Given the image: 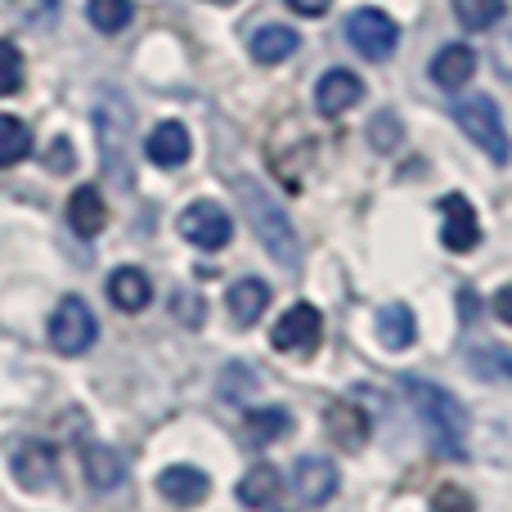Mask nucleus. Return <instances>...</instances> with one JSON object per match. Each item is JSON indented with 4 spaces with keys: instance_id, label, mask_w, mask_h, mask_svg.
Returning a JSON list of instances; mask_svg holds the SVG:
<instances>
[{
    "instance_id": "obj_1",
    "label": "nucleus",
    "mask_w": 512,
    "mask_h": 512,
    "mask_svg": "<svg viewBox=\"0 0 512 512\" xmlns=\"http://www.w3.org/2000/svg\"><path fill=\"white\" fill-rule=\"evenodd\" d=\"M405 396H409V405L418 409V418H423L436 454H441V459H463V454H468V414H463L459 396L427 378H405Z\"/></svg>"
},
{
    "instance_id": "obj_2",
    "label": "nucleus",
    "mask_w": 512,
    "mask_h": 512,
    "mask_svg": "<svg viewBox=\"0 0 512 512\" xmlns=\"http://www.w3.org/2000/svg\"><path fill=\"white\" fill-rule=\"evenodd\" d=\"M234 194H239L243 216H248L252 234L261 239V248L270 252L279 265L297 270L301 265V239H297V230H292L288 212L279 207V198H270L256 180H234Z\"/></svg>"
},
{
    "instance_id": "obj_3",
    "label": "nucleus",
    "mask_w": 512,
    "mask_h": 512,
    "mask_svg": "<svg viewBox=\"0 0 512 512\" xmlns=\"http://www.w3.org/2000/svg\"><path fill=\"white\" fill-rule=\"evenodd\" d=\"M454 117H459V131L468 135V140L477 144L490 162H495V167H504V162L512 158V144H508V131H504V113H499V104L490 95L459 99Z\"/></svg>"
},
{
    "instance_id": "obj_4",
    "label": "nucleus",
    "mask_w": 512,
    "mask_h": 512,
    "mask_svg": "<svg viewBox=\"0 0 512 512\" xmlns=\"http://www.w3.org/2000/svg\"><path fill=\"white\" fill-rule=\"evenodd\" d=\"M99 337V319L95 310L81 297H63L50 315V346L59 355H86Z\"/></svg>"
},
{
    "instance_id": "obj_5",
    "label": "nucleus",
    "mask_w": 512,
    "mask_h": 512,
    "mask_svg": "<svg viewBox=\"0 0 512 512\" xmlns=\"http://www.w3.org/2000/svg\"><path fill=\"white\" fill-rule=\"evenodd\" d=\"M319 337H324V315H319L310 301H297V306H288L279 315L270 342H274V351H283V355H315Z\"/></svg>"
},
{
    "instance_id": "obj_6",
    "label": "nucleus",
    "mask_w": 512,
    "mask_h": 512,
    "mask_svg": "<svg viewBox=\"0 0 512 512\" xmlns=\"http://www.w3.org/2000/svg\"><path fill=\"white\" fill-rule=\"evenodd\" d=\"M346 41H351L364 59L378 63V59H387V54L396 50L400 27H396V18L382 14V9H355V14L346 18Z\"/></svg>"
},
{
    "instance_id": "obj_7",
    "label": "nucleus",
    "mask_w": 512,
    "mask_h": 512,
    "mask_svg": "<svg viewBox=\"0 0 512 512\" xmlns=\"http://www.w3.org/2000/svg\"><path fill=\"white\" fill-rule=\"evenodd\" d=\"M180 234L203 252H221L225 243L234 239V221L221 203H207L203 198V203H189L185 212H180Z\"/></svg>"
},
{
    "instance_id": "obj_8",
    "label": "nucleus",
    "mask_w": 512,
    "mask_h": 512,
    "mask_svg": "<svg viewBox=\"0 0 512 512\" xmlns=\"http://www.w3.org/2000/svg\"><path fill=\"white\" fill-rule=\"evenodd\" d=\"M441 243L450 252H472L481 243V221H477V207L468 203L463 194H445L441 203Z\"/></svg>"
},
{
    "instance_id": "obj_9",
    "label": "nucleus",
    "mask_w": 512,
    "mask_h": 512,
    "mask_svg": "<svg viewBox=\"0 0 512 512\" xmlns=\"http://www.w3.org/2000/svg\"><path fill=\"white\" fill-rule=\"evenodd\" d=\"M9 468H14V481L23 490H45L59 472V459H54V445L45 441H23L14 454H9Z\"/></svg>"
},
{
    "instance_id": "obj_10",
    "label": "nucleus",
    "mask_w": 512,
    "mask_h": 512,
    "mask_svg": "<svg viewBox=\"0 0 512 512\" xmlns=\"http://www.w3.org/2000/svg\"><path fill=\"white\" fill-rule=\"evenodd\" d=\"M364 99V81L355 77L351 68H333V72H324L319 77V86H315V108L324 117H342V113H351L355 104Z\"/></svg>"
},
{
    "instance_id": "obj_11",
    "label": "nucleus",
    "mask_w": 512,
    "mask_h": 512,
    "mask_svg": "<svg viewBox=\"0 0 512 512\" xmlns=\"http://www.w3.org/2000/svg\"><path fill=\"white\" fill-rule=\"evenodd\" d=\"M158 490L167 504L176 508H198L207 499V490H212V481H207V472L189 468V463H176V468H167L158 477Z\"/></svg>"
},
{
    "instance_id": "obj_12",
    "label": "nucleus",
    "mask_w": 512,
    "mask_h": 512,
    "mask_svg": "<svg viewBox=\"0 0 512 512\" xmlns=\"http://www.w3.org/2000/svg\"><path fill=\"white\" fill-rule=\"evenodd\" d=\"M99 144H104V167L122 180L126 176L122 171V162H126V108L117 104V99H104V104H99Z\"/></svg>"
},
{
    "instance_id": "obj_13",
    "label": "nucleus",
    "mask_w": 512,
    "mask_h": 512,
    "mask_svg": "<svg viewBox=\"0 0 512 512\" xmlns=\"http://www.w3.org/2000/svg\"><path fill=\"white\" fill-rule=\"evenodd\" d=\"M108 301H113L117 310H126V315H140V310L153 301L149 274H144L140 265H122V270H113L108 274Z\"/></svg>"
},
{
    "instance_id": "obj_14",
    "label": "nucleus",
    "mask_w": 512,
    "mask_h": 512,
    "mask_svg": "<svg viewBox=\"0 0 512 512\" xmlns=\"http://www.w3.org/2000/svg\"><path fill=\"white\" fill-rule=\"evenodd\" d=\"M324 427H328V441H333L337 450H360V445L369 441V414L355 409V405H346V400L328 405Z\"/></svg>"
},
{
    "instance_id": "obj_15",
    "label": "nucleus",
    "mask_w": 512,
    "mask_h": 512,
    "mask_svg": "<svg viewBox=\"0 0 512 512\" xmlns=\"http://www.w3.org/2000/svg\"><path fill=\"white\" fill-rule=\"evenodd\" d=\"M189 149H194V140H189V131L180 122H158L149 131V140H144V153H149L158 167H185Z\"/></svg>"
},
{
    "instance_id": "obj_16",
    "label": "nucleus",
    "mask_w": 512,
    "mask_h": 512,
    "mask_svg": "<svg viewBox=\"0 0 512 512\" xmlns=\"http://www.w3.org/2000/svg\"><path fill=\"white\" fill-rule=\"evenodd\" d=\"M68 225L81 234V239H95V234H104L108 203H104V194H99L95 185L72 189V198H68Z\"/></svg>"
},
{
    "instance_id": "obj_17",
    "label": "nucleus",
    "mask_w": 512,
    "mask_h": 512,
    "mask_svg": "<svg viewBox=\"0 0 512 512\" xmlns=\"http://www.w3.org/2000/svg\"><path fill=\"white\" fill-rule=\"evenodd\" d=\"M477 72V50L472 45H445L441 54L432 59V81L441 90H463Z\"/></svg>"
},
{
    "instance_id": "obj_18",
    "label": "nucleus",
    "mask_w": 512,
    "mask_h": 512,
    "mask_svg": "<svg viewBox=\"0 0 512 512\" xmlns=\"http://www.w3.org/2000/svg\"><path fill=\"white\" fill-rule=\"evenodd\" d=\"M292 486L306 504H328L337 495V468L328 459H301L297 472H292Z\"/></svg>"
},
{
    "instance_id": "obj_19",
    "label": "nucleus",
    "mask_w": 512,
    "mask_h": 512,
    "mask_svg": "<svg viewBox=\"0 0 512 512\" xmlns=\"http://www.w3.org/2000/svg\"><path fill=\"white\" fill-rule=\"evenodd\" d=\"M225 306H230V319L239 328H252L256 319L265 315V306H270V288H265L261 279H239L230 288V297H225Z\"/></svg>"
},
{
    "instance_id": "obj_20",
    "label": "nucleus",
    "mask_w": 512,
    "mask_h": 512,
    "mask_svg": "<svg viewBox=\"0 0 512 512\" xmlns=\"http://www.w3.org/2000/svg\"><path fill=\"white\" fill-rule=\"evenodd\" d=\"M81 472H86V481L95 490H113V486H122L126 463L117 459L108 445H86V450H81Z\"/></svg>"
},
{
    "instance_id": "obj_21",
    "label": "nucleus",
    "mask_w": 512,
    "mask_h": 512,
    "mask_svg": "<svg viewBox=\"0 0 512 512\" xmlns=\"http://www.w3.org/2000/svg\"><path fill=\"white\" fill-rule=\"evenodd\" d=\"M279 490H283L279 468H270V463H256L248 477L239 481V499H243V508H270V504H279Z\"/></svg>"
},
{
    "instance_id": "obj_22",
    "label": "nucleus",
    "mask_w": 512,
    "mask_h": 512,
    "mask_svg": "<svg viewBox=\"0 0 512 512\" xmlns=\"http://www.w3.org/2000/svg\"><path fill=\"white\" fill-rule=\"evenodd\" d=\"M297 45H301V36L292 32V27L270 23V27H261V32L252 36V59L256 63H283V59L297 54Z\"/></svg>"
},
{
    "instance_id": "obj_23",
    "label": "nucleus",
    "mask_w": 512,
    "mask_h": 512,
    "mask_svg": "<svg viewBox=\"0 0 512 512\" xmlns=\"http://www.w3.org/2000/svg\"><path fill=\"white\" fill-rule=\"evenodd\" d=\"M243 432H248L252 445H270V441H279V436L292 432V418H288V409H279V405L252 409V414L243 418Z\"/></svg>"
},
{
    "instance_id": "obj_24",
    "label": "nucleus",
    "mask_w": 512,
    "mask_h": 512,
    "mask_svg": "<svg viewBox=\"0 0 512 512\" xmlns=\"http://www.w3.org/2000/svg\"><path fill=\"white\" fill-rule=\"evenodd\" d=\"M454 14L468 32H490L508 14V0H454Z\"/></svg>"
},
{
    "instance_id": "obj_25",
    "label": "nucleus",
    "mask_w": 512,
    "mask_h": 512,
    "mask_svg": "<svg viewBox=\"0 0 512 512\" xmlns=\"http://www.w3.org/2000/svg\"><path fill=\"white\" fill-rule=\"evenodd\" d=\"M378 333H382V342L391 346V351H405L409 342H414V310L409 306H387L378 315Z\"/></svg>"
},
{
    "instance_id": "obj_26",
    "label": "nucleus",
    "mask_w": 512,
    "mask_h": 512,
    "mask_svg": "<svg viewBox=\"0 0 512 512\" xmlns=\"http://www.w3.org/2000/svg\"><path fill=\"white\" fill-rule=\"evenodd\" d=\"M32 153V126L18 117H0V167H14Z\"/></svg>"
},
{
    "instance_id": "obj_27",
    "label": "nucleus",
    "mask_w": 512,
    "mask_h": 512,
    "mask_svg": "<svg viewBox=\"0 0 512 512\" xmlns=\"http://www.w3.org/2000/svg\"><path fill=\"white\" fill-rule=\"evenodd\" d=\"M86 18L99 27V32H126L131 27V18H135V5L131 0H90L86 5Z\"/></svg>"
},
{
    "instance_id": "obj_28",
    "label": "nucleus",
    "mask_w": 512,
    "mask_h": 512,
    "mask_svg": "<svg viewBox=\"0 0 512 512\" xmlns=\"http://www.w3.org/2000/svg\"><path fill=\"white\" fill-rule=\"evenodd\" d=\"M23 90V54L14 50V41H0V99Z\"/></svg>"
},
{
    "instance_id": "obj_29",
    "label": "nucleus",
    "mask_w": 512,
    "mask_h": 512,
    "mask_svg": "<svg viewBox=\"0 0 512 512\" xmlns=\"http://www.w3.org/2000/svg\"><path fill=\"white\" fill-rule=\"evenodd\" d=\"M400 140H405V131H400V117L396 113H378L369 122V144H373V149H396Z\"/></svg>"
},
{
    "instance_id": "obj_30",
    "label": "nucleus",
    "mask_w": 512,
    "mask_h": 512,
    "mask_svg": "<svg viewBox=\"0 0 512 512\" xmlns=\"http://www.w3.org/2000/svg\"><path fill=\"white\" fill-rule=\"evenodd\" d=\"M432 512H477V508H472V499L459 486H441L432 499Z\"/></svg>"
},
{
    "instance_id": "obj_31",
    "label": "nucleus",
    "mask_w": 512,
    "mask_h": 512,
    "mask_svg": "<svg viewBox=\"0 0 512 512\" xmlns=\"http://www.w3.org/2000/svg\"><path fill=\"white\" fill-rule=\"evenodd\" d=\"M328 5H333V0H288V9H292V14H301V18L328 14Z\"/></svg>"
},
{
    "instance_id": "obj_32",
    "label": "nucleus",
    "mask_w": 512,
    "mask_h": 512,
    "mask_svg": "<svg viewBox=\"0 0 512 512\" xmlns=\"http://www.w3.org/2000/svg\"><path fill=\"white\" fill-rule=\"evenodd\" d=\"M477 369H499V373H508V378H512V355L486 351V355H477Z\"/></svg>"
},
{
    "instance_id": "obj_33",
    "label": "nucleus",
    "mask_w": 512,
    "mask_h": 512,
    "mask_svg": "<svg viewBox=\"0 0 512 512\" xmlns=\"http://www.w3.org/2000/svg\"><path fill=\"white\" fill-rule=\"evenodd\" d=\"M495 315L504 319V324H512V283H504V288L495 292Z\"/></svg>"
},
{
    "instance_id": "obj_34",
    "label": "nucleus",
    "mask_w": 512,
    "mask_h": 512,
    "mask_svg": "<svg viewBox=\"0 0 512 512\" xmlns=\"http://www.w3.org/2000/svg\"><path fill=\"white\" fill-rule=\"evenodd\" d=\"M216 5H234V0H216Z\"/></svg>"
}]
</instances>
